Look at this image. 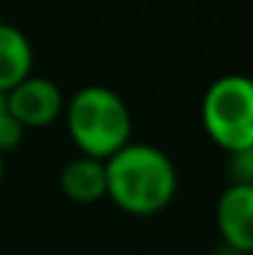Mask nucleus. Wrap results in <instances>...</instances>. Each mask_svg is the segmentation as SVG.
<instances>
[{"instance_id":"nucleus-1","label":"nucleus","mask_w":253,"mask_h":255,"mask_svg":"<svg viewBox=\"0 0 253 255\" xmlns=\"http://www.w3.org/2000/svg\"><path fill=\"white\" fill-rule=\"evenodd\" d=\"M106 198L136 217L158 215L177 193V171L153 144H125L104 160Z\"/></svg>"},{"instance_id":"nucleus-2","label":"nucleus","mask_w":253,"mask_h":255,"mask_svg":"<svg viewBox=\"0 0 253 255\" xmlns=\"http://www.w3.org/2000/svg\"><path fill=\"white\" fill-rule=\"evenodd\" d=\"M65 125L82 155L106 160L131 141V112L125 101L104 84H87L68 101Z\"/></svg>"},{"instance_id":"nucleus-3","label":"nucleus","mask_w":253,"mask_h":255,"mask_svg":"<svg viewBox=\"0 0 253 255\" xmlns=\"http://www.w3.org/2000/svg\"><path fill=\"white\" fill-rule=\"evenodd\" d=\"M207 136L226 152L253 149V84L248 76L229 74L215 79L202 101Z\"/></svg>"},{"instance_id":"nucleus-4","label":"nucleus","mask_w":253,"mask_h":255,"mask_svg":"<svg viewBox=\"0 0 253 255\" xmlns=\"http://www.w3.org/2000/svg\"><path fill=\"white\" fill-rule=\"evenodd\" d=\"M5 109L27 130V128L52 125L63 114L65 103H63V93L57 90L55 82L30 74L27 79H22L16 87H11L5 93Z\"/></svg>"},{"instance_id":"nucleus-5","label":"nucleus","mask_w":253,"mask_h":255,"mask_svg":"<svg viewBox=\"0 0 253 255\" xmlns=\"http://www.w3.org/2000/svg\"><path fill=\"white\" fill-rule=\"evenodd\" d=\"M221 239L229 250L245 255L253 250V185H229L215 209Z\"/></svg>"},{"instance_id":"nucleus-6","label":"nucleus","mask_w":253,"mask_h":255,"mask_svg":"<svg viewBox=\"0 0 253 255\" xmlns=\"http://www.w3.org/2000/svg\"><path fill=\"white\" fill-rule=\"evenodd\" d=\"M60 187L76 204H95L106 196V171L104 160L79 155L60 171Z\"/></svg>"},{"instance_id":"nucleus-7","label":"nucleus","mask_w":253,"mask_h":255,"mask_svg":"<svg viewBox=\"0 0 253 255\" xmlns=\"http://www.w3.org/2000/svg\"><path fill=\"white\" fill-rule=\"evenodd\" d=\"M33 68V49L22 30L0 22V93H8L11 87L30 76Z\"/></svg>"},{"instance_id":"nucleus-8","label":"nucleus","mask_w":253,"mask_h":255,"mask_svg":"<svg viewBox=\"0 0 253 255\" xmlns=\"http://www.w3.org/2000/svg\"><path fill=\"white\" fill-rule=\"evenodd\" d=\"M22 138H25V128L16 123V120L8 114V109L3 106L0 109V155L16 149L22 144Z\"/></svg>"},{"instance_id":"nucleus-9","label":"nucleus","mask_w":253,"mask_h":255,"mask_svg":"<svg viewBox=\"0 0 253 255\" xmlns=\"http://www.w3.org/2000/svg\"><path fill=\"white\" fill-rule=\"evenodd\" d=\"M3 168H5V163H3V155H0V179H3Z\"/></svg>"},{"instance_id":"nucleus-10","label":"nucleus","mask_w":253,"mask_h":255,"mask_svg":"<svg viewBox=\"0 0 253 255\" xmlns=\"http://www.w3.org/2000/svg\"><path fill=\"white\" fill-rule=\"evenodd\" d=\"M3 106H5V95L0 93V109H3Z\"/></svg>"}]
</instances>
